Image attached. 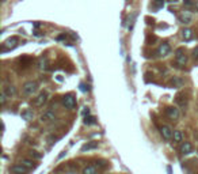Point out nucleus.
I'll use <instances>...</instances> for the list:
<instances>
[{
    "instance_id": "nucleus-1",
    "label": "nucleus",
    "mask_w": 198,
    "mask_h": 174,
    "mask_svg": "<svg viewBox=\"0 0 198 174\" xmlns=\"http://www.w3.org/2000/svg\"><path fill=\"white\" fill-rule=\"evenodd\" d=\"M37 90H38V83L34 80H29L26 82L25 84H23L22 87V91L25 95H29V97H31V95H34L37 93Z\"/></svg>"
},
{
    "instance_id": "nucleus-2",
    "label": "nucleus",
    "mask_w": 198,
    "mask_h": 174,
    "mask_svg": "<svg viewBox=\"0 0 198 174\" xmlns=\"http://www.w3.org/2000/svg\"><path fill=\"white\" fill-rule=\"evenodd\" d=\"M175 61H176V66H179V67L186 66V63H187V54L185 53V49H183V48L176 49Z\"/></svg>"
},
{
    "instance_id": "nucleus-3",
    "label": "nucleus",
    "mask_w": 198,
    "mask_h": 174,
    "mask_svg": "<svg viewBox=\"0 0 198 174\" xmlns=\"http://www.w3.org/2000/svg\"><path fill=\"white\" fill-rule=\"evenodd\" d=\"M63 105L65 106V109H73L76 106V98L73 97L72 94H65L63 97Z\"/></svg>"
},
{
    "instance_id": "nucleus-4",
    "label": "nucleus",
    "mask_w": 198,
    "mask_h": 174,
    "mask_svg": "<svg viewBox=\"0 0 198 174\" xmlns=\"http://www.w3.org/2000/svg\"><path fill=\"white\" fill-rule=\"evenodd\" d=\"M47 93L46 91H41V93L37 95L35 98H34V106L35 108H41V106H43V105L47 102Z\"/></svg>"
},
{
    "instance_id": "nucleus-5",
    "label": "nucleus",
    "mask_w": 198,
    "mask_h": 174,
    "mask_svg": "<svg viewBox=\"0 0 198 174\" xmlns=\"http://www.w3.org/2000/svg\"><path fill=\"white\" fill-rule=\"evenodd\" d=\"M166 116L170 118V120H178L179 118V109L176 108V106H168V108H166Z\"/></svg>"
},
{
    "instance_id": "nucleus-6",
    "label": "nucleus",
    "mask_w": 198,
    "mask_h": 174,
    "mask_svg": "<svg viewBox=\"0 0 198 174\" xmlns=\"http://www.w3.org/2000/svg\"><path fill=\"white\" fill-rule=\"evenodd\" d=\"M3 93H4L8 98H11V97H15L16 93H18V90H16V87L14 86V84L7 83V84H4V87H3Z\"/></svg>"
},
{
    "instance_id": "nucleus-7",
    "label": "nucleus",
    "mask_w": 198,
    "mask_h": 174,
    "mask_svg": "<svg viewBox=\"0 0 198 174\" xmlns=\"http://www.w3.org/2000/svg\"><path fill=\"white\" fill-rule=\"evenodd\" d=\"M170 52H171V48H170V45L167 42H164L158 48L156 54H158L159 57H164V56H167V54H170Z\"/></svg>"
},
{
    "instance_id": "nucleus-8",
    "label": "nucleus",
    "mask_w": 198,
    "mask_h": 174,
    "mask_svg": "<svg viewBox=\"0 0 198 174\" xmlns=\"http://www.w3.org/2000/svg\"><path fill=\"white\" fill-rule=\"evenodd\" d=\"M57 118L56 113H54L53 110H46L45 113L41 116V122H52Z\"/></svg>"
},
{
    "instance_id": "nucleus-9",
    "label": "nucleus",
    "mask_w": 198,
    "mask_h": 174,
    "mask_svg": "<svg viewBox=\"0 0 198 174\" xmlns=\"http://www.w3.org/2000/svg\"><path fill=\"white\" fill-rule=\"evenodd\" d=\"M179 152L182 155H190L193 152V146H192V143H189V142H183L182 144H180V147H179Z\"/></svg>"
},
{
    "instance_id": "nucleus-10",
    "label": "nucleus",
    "mask_w": 198,
    "mask_h": 174,
    "mask_svg": "<svg viewBox=\"0 0 198 174\" xmlns=\"http://www.w3.org/2000/svg\"><path fill=\"white\" fill-rule=\"evenodd\" d=\"M16 44H18V38H16V37H11V38H8L4 42L2 50L3 52H6V50H8V49H14V48L16 46Z\"/></svg>"
},
{
    "instance_id": "nucleus-11",
    "label": "nucleus",
    "mask_w": 198,
    "mask_h": 174,
    "mask_svg": "<svg viewBox=\"0 0 198 174\" xmlns=\"http://www.w3.org/2000/svg\"><path fill=\"white\" fill-rule=\"evenodd\" d=\"M160 134H162V136L166 139V140H170V139H172L174 131L168 127V125H163V127H160Z\"/></svg>"
},
{
    "instance_id": "nucleus-12",
    "label": "nucleus",
    "mask_w": 198,
    "mask_h": 174,
    "mask_svg": "<svg viewBox=\"0 0 198 174\" xmlns=\"http://www.w3.org/2000/svg\"><path fill=\"white\" fill-rule=\"evenodd\" d=\"M192 20H193V16H192V14H190L189 11H183L179 15V22L183 23V25H189Z\"/></svg>"
},
{
    "instance_id": "nucleus-13",
    "label": "nucleus",
    "mask_w": 198,
    "mask_h": 174,
    "mask_svg": "<svg viewBox=\"0 0 198 174\" xmlns=\"http://www.w3.org/2000/svg\"><path fill=\"white\" fill-rule=\"evenodd\" d=\"M11 172H12L14 174H26L27 172H29V169H26L25 166L19 163V165H14V166H12Z\"/></svg>"
},
{
    "instance_id": "nucleus-14",
    "label": "nucleus",
    "mask_w": 198,
    "mask_h": 174,
    "mask_svg": "<svg viewBox=\"0 0 198 174\" xmlns=\"http://www.w3.org/2000/svg\"><path fill=\"white\" fill-rule=\"evenodd\" d=\"M38 68L41 71H47L49 70V61L46 57H39L38 59Z\"/></svg>"
},
{
    "instance_id": "nucleus-15",
    "label": "nucleus",
    "mask_w": 198,
    "mask_h": 174,
    "mask_svg": "<svg viewBox=\"0 0 198 174\" xmlns=\"http://www.w3.org/2000/svg\"><path fill=\"white\" fill-rule=\"evenodd\" d=\"M182 37H183V40L185 41H190L194 37V33H193V30L192 29H189V27H186V29H183L182 32Z\"/></svg>"
},
{
    "instance_id": "nucleus-16",
    "label": "nucleus",
    "mask_w": 198,
    "mask_h": 174,
    "mask_svg": "<svg viewBox=\"0 0 198 174\" xmlns=\"http://www.w3.org/2000/svg\"><path fill=\"white\" fill-rule=\"evenodd\" d=\"M95 148H98V142H88L81 147V152H86V151L95 150Z\"/></svg>"
},
{
    "instance_id": "nucleus-17",
    "label": "nucleus",
    "mask_w": 198,
    "mask_h": 174,
    "mask_svg": "<svg viewBox=\"0 0 198 174\" xmlns=\"http://www.w3.org/2000/svg\"><path fill=\"white\" fill-rule=\"evenodd\" d=\"M20 165H23L26 169H34L37 168V163L33 161V159H22V162H20Z\"/></svg>"
},
{
    "instance_id": "nucleus-18",
    "label": "nucleus",
    "mask_w": 198,
    "mask_h": 174,
    "mask_svg": "<svg viewBox=\"0 0 198 174\" xmlns=\"http://www.w3.org/2000/svg\"><path fill=\"white\" fill-rule=\"evenodd\" d=\"M83 174H98V168L95 165H88L83 169Z\"/></svg>"
},
{
    "instance_id": "nucleus-19",
    "label": "nucleus",
    "mask_w": 198,
    "mask_h": 174,
    "mask_svg": "<svg viewBox=\"0 0 198 174\" xmlns=\"http://www.w3.org/2000/svg\"><path fill=\"white\" fill-rule=\"evenodd\" d=\"M22 118L23 120H26V121H30V120H33V117H34V113H33V110L31 109H26L25 112H22Z\"/></svg>"
},
{
    "instance_id": "nucleus-20",
    "label": "nucleus",
    "mask_w": 198,
    "mask_h": 174,
    "mask_svg": "<svg viewBox=\"0 0 198 174\" xmlns=\"http://www.w3.org/2000/svg\"><path fill=\"white\" fill-rule=\"evenodd\" d=\"M172 140H174V143H180L183 140V134L180 131H174Z\"/></svg>"
},
{
    "instance_id": "nucleus-21",
    "label": "nucleus",
    "mask_w": 198,
    "mask_h": 174,
    "mask_svg": "<svg viewBox=\"0 0 198 174\" xmlns=\"http://www.w3.org/2000/svg\"><path fill=\"white\" fill-rule=\"evenodd\" d=\"M83 122L86 125H94V124H97V118H95L94 116H86Z\"/></svg>"
},
{
    "instance_id": "nucleus-22",
    "label": "nucleus",
    "mask_w": 198,
    "mask_h": 174,
    "mask_svg": "<svg viewBox=\"0 0 198 174\" xmlns=\"http://www.w3.org/2000/svg\"><path fill=\"white\" fill-rule=\"evenodd\" d=\"M171 86H174V87H182L183 86V80L180 79V78H174V79H171Z\"/></svg>"
},
{
    "instance_id": "nucleus-23",
    "label": "nucleus",
    "mask_w": 198,
    "mask_h": 174,
    "mask_svg": "<svg viewBox=\"0 0 198 174\" xmlns=\"http://www.w3.org/2000/svg\"><path fill=\"white\" fill-rule=\"evenodd\" d=\"M29 155L31 156L33 159H41V158H42V154H39V152L35 151V150H31V151L29 152Z\"/></svg>"
},
{
    "instance_id": "nucleus-24",
    "label": "nucleus",
    "mask_w": 198,
    "mask_h": 174,
    "mask_svg": "<svg viewBox=\"0 0 198 174\" xmlns=\"http://www.w3.org/2000/svg\"><path fill=\"white\" fill-rule=\"evenodd\" d=\"M183 6L189 10H194V0H183Z\"/></svg>"
},
{
    "instance_id": "nucleus-25",
    "label": "nucleus",
    "mask_w": 198,
    "mask_h": 174,
    "mask_svg": "<svg viewBox=\"0 0 198 174\" xmlns=\"http://www.w3.org/2000/svg\"><path fill=\"white\" fill-rule=\"evenodd\" d=\"M153 6H155V8H163L164 0H153Z\"/></svg>"
},
{
    "instance_id": "nucleus-26",
    "label": "nucleus",
    "mask_w": 198,
    "mask_h": 174,
    "mask_svg": "<svg viewBox=\"0 0 198 174\" xmlns=\"http://www.w3.org/2000/svg\"><path fill=\"white\" fill-rule=\"evenodd\" d=\"M95 166H97L98 169H105V168H107V163L103 162V161H99V162L95 163Z\"/></svg>"
},
{
    "instance_id": "nucleus-27",
    "label": "nucleus",
    "mask_w": 198,
    "mask_h": 174,
    "mask_svg": "<svg viewBox=\"0 0 198 174\" xmlns=\"http://www.w3.org/2000/svg\"><path fill=\"white\" fill-rule=\"evenodd\" d=\"M7 98H8V97H7L4 93H2V95H0V104H2V106H4V105H6Z\"/></svg>"
},
{
    "instance_id": "nucleus-28",
    "label": "nucleus",
    "mask_w": 198,
    "mask_h": 174,
    "mask_svg": "<svg viewBox=\"0 0 198 174\" xmlns=\"http://www.w3.org/2000/svg\"><path fill=\"white\" fill-rule=\"evenodd\" d=\"M182 98H183V95H178V97H176V102L183 106V105H186V98L185 100H182Z\"/></svg>"
},
{
    "instance_id": "nucleus-29",
    "label": "nucleus",
    "mask_w": 198,
    "mask_h": 174,
    "mask_svg": "<svg viewBox=\"0 0 198 174\" xmlns=\"http://www.w3.org/2000/svg\"><path fill=\"white\" fill-rule=\"evenodd\" d=\"M81 113H83L84 117H86V116H90V108H83V112H81Z\"/></svg>"
},
{
    "instance_id": "nucleus-30",
    "label": "nucleus",
    "mask_w": 198,
    "mask_h": 174,
    "mask_svg": "<svg viewBox=\"0 0 198 174\" xmlns=\"http://www.w3.org/2000/svg\"><path fill=\"white\" fill-rule=\"evenodd\" d=\"M65 174H77V169H75V168H72V169L67 170V173H65Z\"/></svg>"
},
{
    "instance_id": "nucleus-31",
    "label": "nucleus",
    "mask_w": 198,
    "mask_h": 174,
    "mask_svg": "<svg viewBox=\"0 0 198 174\" xmlns=\"http://www.w3.org/2000/svg\"><path fill=\"white\" fill-rule=\"evenodd\" d=\"M193 57H194V59H196V60H198V46H197L196 49L193 50Z\"/></svg>"
},
{
    "instance_id": "nucleus-32",
    "label": "nucleus",
    "mask_w": 198,
    "mask_h": 174,
    "mask_svg": "<svg viewBox=\"0 0 198 174\" xmlns=\"http://www.w3.org/2000/svg\"><path fill=\"white\" fill-rule=\"evenodd\" d=\"M80 87H81V91H88V86L86 87V84L81 83V84H80Z\"/></svg>"
},
{
    "instance_id": "nucleus-33",
    "label": "nucleus",
    "mask_w": 198,
    "mask_h": 174,
    "mask_svg": "<svg viewBox=\"0 0 198 174\" xmlns=\"http://www.w3.org/2000/svg\"><path fill=\"white\" fill-rule=\"evenodd\" d=\"M194 10L198 11V0H194Z\"/></svg>"
},
{
    "instance_id": "nucleus-34",
    "label": "nucleus",
    "mask_w": 198,
    "mask_h": 174,
    "mask_svg": "<svg viewBox=\"0 0 198 174\" xmlns=\"http://www.w3.org/2000/svg\"><path fill=\"white\" fill-rule=\"evenodd\" d=\"M167 2H170V3H175L176 0H167Z\"/></svg>"
}]
</instances>
